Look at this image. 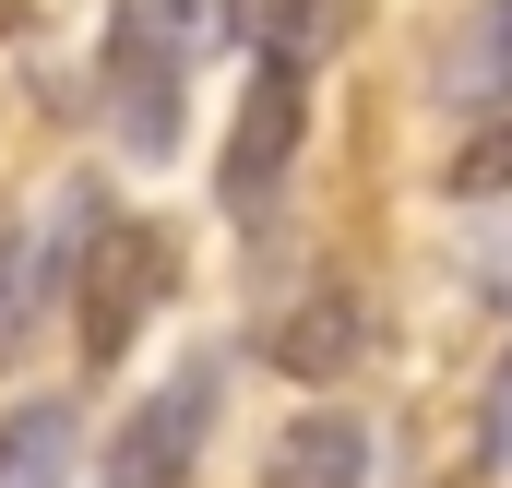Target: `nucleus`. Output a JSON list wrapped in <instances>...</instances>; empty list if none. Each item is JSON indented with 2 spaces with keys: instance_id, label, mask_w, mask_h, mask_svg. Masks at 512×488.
<instances>
[{
  "instance_id": "1",
  "label": "nucleus",
  "mask_w": 512,
  "mask_h": 488,
  "mask_svg": "<svg viewBox=\"0 0 512 488\" xmlns=\"http://www.w3.org/2000/svg\"><path fill=\"white\" fill-rule=\"evenodd\" d=\"M191 60H203V0H108V60H96V84H108V120H120V143L143 167L179 155Z\"/></svg>"
},
{
  "instance_id": "2",
  "label": "nucleus",
  "mask_w": 512,
  "mask_h": 488,
  "mask_svg": "<svg viewBox=\"0 0 512 488\" xmlns=\"http://www.w3.org/2000/svg\"><path fill=\"white\" fill-rule=\"evenodd\" d=\"M167 286H179L167 227H143V215H96V239H84V262H72V346H84V369H120L131 334L167 310Z\"/></svg>"
},
{
  "instance_id": "3",
  "label": "nucleus",
  "mask_w": 512,
  "mask_h": 488,
  "mask_svg": "<svg viewBox=\"0 0 512 488\" xmlns=\"http://www.w3.org/2000/svg\"><path fill=\"white\" fill-rule=\"evenodd\" d=\"M298 131H310V72H298V60H262L251 96H239V131H227V167H215V203H227L239 227H262V203L286 191Z\"/></svg>"
},
{
  "instance_id": "4",
  "label": "nucleus",
  "mask_w": 512,
  "mask_h": 488,
  "mask_svg": "<svg viewBox=\"0 0 512 488\" xmlns=\"http://www.w3.org/2000/svg\"><path fill=\"white\" fill-rule=\"evenodd\" d=\"M203 441H215V358H191L179 381H155V393L120 417L108 477H96V488H191Z\"/></svg>"
},
{
  "instance_id": "5",
  "label": "nucleus",
  "mask_w": 512,
  "mask_h": 488,
  "mask_svg": "<svg viewBox=\"0 0 512 488\" xmlns=\"http://www.w3.org/2000/svg\"><path fill=\"white\" fill-rule=\"evenodd\" d=\"M262 488H370V429H358L346 405L286 417V429H274V453H262Z\"/></svg>"
},
{
  "instance_id": "6",
  "label": "nucleus",
  "mask_w": 512,
  "mask_h": 488,
  "mask_svg": "<svg viewBox=\"0 0 512 488\" xmlns=\"http://www.w3.org/2000/svg\"><path fill=\"white\" fill-rule=\"evenodd\" d=\"M84 465V405L72 393H24L0 417V488H72Z\"/></svg>"
},
{
  "instance_id": "7",
  "label": "nucleus",
  "mask_w": 512,
  "mask_h": 488,
  "mask_svg": "<svg viewBox=\"0 0 512 488\" xmlns=\"http://www.w3.org/2000/svg\"><path fill=\"white\" fill-rule=\"evenodd\" d=\"M358 346H370V310H358L346 286L298 298V322H274V334H262V358H274V369H298V381H334Z\"/></svg>"
},
{
  "instance_id": "8",
  "label": "nucleus",
  "mask_w": 512,
  "mask_h": 488,
  "mask_svg": "<svg viewBox=\"0 0 512 488\" xmlns=\"http://www.w3.org/2000/svg\"><path fill=\"white\" fill-rule=\"evenodd\" d=\"M441 96H465V108H489V120H512V0H489V12H465V36L441 48Z\"/></svg>"
},
{
  "instance_id": "9",
  "label": "nucleus",
  "mask_w": 512,
  "mask_h": 488,
  "mask_svg": "<svg viewBox=\"0 0 512 488\" xmlns=\"http://www.w3.org/2000/svg\"><path fill=\"white\" fill-rule=\"evenodd\" d=\"M334 36H346V0H286V12H262V60H298V72H310Z\"/></svg>"
},
{
  "instance_id": "10",
  "label": "nucleus",
  "mask_w": 512,
  "mask_h": 488,
  "mask_svg": "<svg viewBox=\"0 0 512 488\" xmlns=\"http://www.w3.org/2000/svg\"><path fill=\"white\" fill-rule=\"evenodd\" d=\"M501 179H512V120H489L465 155H453V203H489Z\"/></svg>"
},
{
  "instance_id": "11",
  "label": "nucleus",
  "mask_w": 512,
  "mask_h": 488,
  "mask_svg": "<svg viewBox=\"0 0 512 488\" xmlns=\"http://www.w3.org/2000/svg\"><path fill=\"white\" fill-rule=\"evenodd\" d=\"M477 453L512 465V346H501V369H489V393H477Z\"/></svg>"
}]
</instances>
